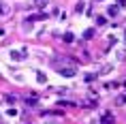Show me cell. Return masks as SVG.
Returning <instances> with one entry per match:
<instances>
[{"label": "cell", "instance_id": "1", "mask_svg": "<svg viewBox=\"0 0 126 124\" xmlns=\"http://www.w3.org/2000/svg\"><path fill=\"white\" fill-rule=\"evenodd\" d=\"M60 75H64V77H73V75H75V69H62Z\"/></svg>", "mask_w": 126, "mask_h": 124}, {"label": "cell", "instance_id": "2", "mask_svg": "<svg viewBox=\"0 0 126 124\" xmlns=\"http://www.w3.org/2000/svg\"><path fill=\"white\" fill-rule=\"evenodd\" d=\"M11 58H13V60H24V53H19V52H11Z\"/></svg>", "mask_w": 126, "mask_h": 124}, {"label": "cell", "instance_id": "3", "mask_svg": "<svg viewBox=\"0 0 126 124\" xmlns=\"http://www.w3.org/2000/svg\"><path fill=\"white\" fill-rule=\"evenodd\" d=\"M100 122H113V116L111 113H105V116L100 118Z\"/></svg>", "mask_w": 126, "mask_h": 124}, {"label": "cell", "instance_id": "4", "mask_svg": "<svg viewBox=\"0 0 126 124\" xmlns=\"http://www.w3.org/2000/svg\"><path fill=\"white\" fill-rule=\"evenodd\" d=\"M64 43H73V34H71V32L64 34Z\"/></svg>", "mask_w": 126, "mask_h": 124}, {"label": "cell", "instance_id": "5", "mask_svg": "<svg viewBox=\"0 0 126 124\" xmlns=\"http://www.w3.org/2000/svg\"><path fill=\"white\" fill-rule=\"evenodd\" d=\"M83 36H86V39H92V36H94V30H86V34H83Z\"/></svg>", "mask_w": 126, "mask_h": 124}]
</instances>
